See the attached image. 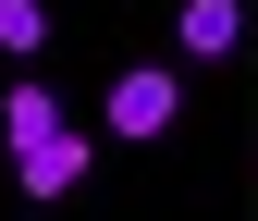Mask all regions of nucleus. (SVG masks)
I'll return each mask as SVG.
<instances>
[{"label":"nucleus","mask_w":258,"mask_h":221,"mask_svg":"<svg viewBox=\"0 0 258 221\" xmlns=\"http://www.w3.org/2000/svg\"><path fill=\"white\" fill-rule=\"evenodd\" d=\"M172 37H184V61H234V37H246V0H184V13H172Z\"/></svg>","instance_id":"3"},{"label":"nucleus","mask_w":258,"mask_h":221,"mask_svg":"<svg viewBox=\"0 0 258 221\" xmlns=\"http://www.w3.org/2000/svg\"><path fill=\"white\" fill-rule=\"evenodd\" d=\"M172 111H184V86L160 74V61H136V74H111V111L99 123H111L123 148H148V135H172Z\"/></svg>","instance_id":"1"},{"label":"nucleus","mask_w":258,"mask_h":221,"mask_svg":"<svg viewBox=\"0 0 258 221\" xmlns=\"http://www.w3.org/2000/svg\"><path fill=\"white\" fill-rule=\"evenodd\" d=\"M49 123H61V99H49L37 74H25L13 99H0V148H25V135H49Z\"/></svg>","instance_id":"4"},{"label":"nucleus","mask_w":258,"mask_h":221,"mask_svg":"<svg viewBox=\"0 0 258 221\" xmlns=\"http://www.w3.org/2000/svg\"><path fill=\"white\" fill-rule=\"evenodd\" d=\"M13 172H25V197H74V184H86V135H74V123H49V135L13 148Z\"/></svg>","instance_id":"2"},{"label":"nucleus","mask_w":258,"mask_h":221,"mask_svg":"<svg viewBox=\"0 0 258 221\" xmlns=\"http://www.w3.org/2000/svg\"><path fill=\"white\" fill-rule=\"evenodd\" d=\"M0 49L37 61V49H49V0H0Z\"/></svg>","instance_id":"5"}]
</instances>
